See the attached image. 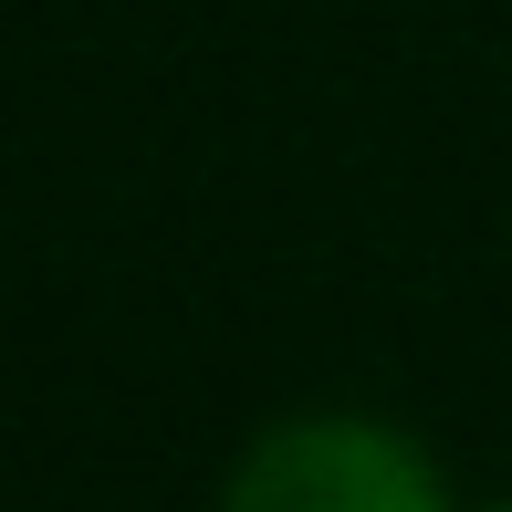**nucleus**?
Wrapping results in <instances>:
<instances>
[{
	"label": "nucleus",
	"instance_id": "obj_1",
	"mask_svg": "<svg viewBox=\"0 0 512 512\" xmlns=\"http://www.w3.org/2000/svg\"><path fill=\"white\" fill-rule=\"evenodd\" d=\"M220 512H450L429 450L377 418H283L251 439Z\"/></svg>",
	"mask_w": 512,
	"mask_h": 512
},
{
	"label": "nucleus",
	"instance_id": "obj_2",
	"mask_svg": "<svg viewBox=\"0 0 512 512\" xmlns=\"http://www.w3.org/2000/svg\"><path fill=\"white\" fill-rule=\"evenodd\" d=\"M481 512H512V502H481Z\"/></svg>",
	"mask_w": 512,
	"mask_h": 512
}]
</instances>
